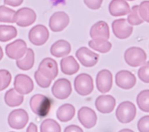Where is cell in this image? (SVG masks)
<instances>
[{
	"label": "cell",
	"instance_id": "cell-12",
	"mask_svg": "<svg viewBox=\"0 0 149 132\" xmlns=\"http://www.w3.org/2000/svg\"><path fill=\"white\" fill-rule=\"evenodd\" d=\"M112 28L114 35L119 39L128 38L132 34L133 29L125 19L115 20L112 23Z\"/></svg>",
	"mask_w": 149,
	"mask_h": 132
},
{
	"label": "cell",
	"instance_id": "cell-39",
	"mask_svg": "<svg viewBox=\"0 0 149 132\" xmlns=\"http://www.w3.org/2000/svg\"><path fill=\"white\" fill-rule=\"evenodd\" d=\"M65 132H72V131H75V132H82L83 130L79 127L78 126L76 125H70L69 126H67L65 130H64Z\"/></svg>",
	"mask_w": 149,
	"mask_h": 132
},
{
	"label": "cell",
	"instance_id": "cell-18",
	"mask_svg": "<svg viewBox=\"0 0 149 132\" xmlns=\"http://www.w3.org/2000/svg\"><path fill=\"white\" fill-rule=\"evenodd\" d=\"M135 76L128 70H120L115 75V83L116 85L123 89L132 88L136 84Z\"/></svg>",
	"mask_w": 149,
	"mask_h": 132
},
{
	"label": "cell",
	"instance_id": "cell-3",
	"mask_svg": "<svg viewBox=\"0 0 149 132\" xmlns=\"http://www.w3.org/2000/svg\"><path fill=\"white\" fill-rule=\"evenodd\" d=\"M136 108L134 104L130 101L121 102L116 110V116L118 120L122 123L132 122L135 117Z\"/></svg>",
	"mask_w": 149,
	"mask_h": 132
},
{
	"label": "cell",
	"instance_id": "cell-17",
	"mask_svg": "<svg viewBox=\"0 0 149 132\" xmlns=\"http://www.w3.org/2000/svg\"><path fill=\"white\" fill-rule=\"evenodd\" d=\"M112 85V74L107 69L100 71L96 77V87L98 90L105 93L111 90Z\"/></svg>",
	"mask_w": 149,
	"mask_h": 132
},
{
	"label": "cell",
	"instance_id": "cell-31",
	"mask_svg": "<svg viewBox=\"0 0 149 132\" xmlns=\"http://www.w3.org/2000/svg\"><path fill=\"white\" fill-rule=\"evenodd\" d=\"M129 13V14L127 16V22L130 24L136 26L143 23V20L141 18L139 13L138 5L133 6Z\"/></svg>",
	"mask_w": 149,
	"mask_h": 132
},
{
	"label": "cell",
	"instance_id": "cell-4",
	"mask_svg": "<svg viewBox=\"0 0 149 132\" xmlns=\"http://www.w3.org/2000/svg\"><path fill=\"white\" fill-rule=\"evenodd\" d=\"M74 87L79 95L82 96L89 95L94 88L92 77L86 73L77 75L74 81Z\"/></svg>",
	"mask_w": 149,
	"mask_h": 132
},
{
	"label": "cell",
	"instance_id": "cell-27",
	"mask_svg": "<svg viewBox=\"0 0 149 132\" xmlns=\"http://www.w3.org/2000/svg\"><path fill=\"white\" fill-rule=\"evenodd\" d=\"M136 102L140 109L149 112V90L141 91L137 96Z\"/></svg>",
	"mask_w": 149,
	"mask_h": 132
},
{
	"label": "cell",
	"instance_id": "cell-38",
	"mask_svg": "<svg viewBox=\"0 0 149 132\" xmlns=\"http://www.w3.org/2000/svg\"><path fill=\"white\" fill-rule=\"evenodd\" d=\"M4 3L13 7L20 6L23 2V0H4Z\"/></svg>",
	"mask_w": 149,
	"mask_h": 132
},
{
	"label": "cell",
	"instance_id": "cell-32",
	"mask_svg": "<svg viewBox=\"0 0 149 132\" xmlns=\"http://www.w3.org/2000/svg\"><path fill=\"white\" fill-rule=\"evenodd\" d=\"M12 76L10 72L5 69L0 70V91L7 88L11 81Z\"/></svg>",
	"mask_w": 149,
	"mask_h": 132
},
{
	"label": "cell",
	"instance_id": "cell-22",
	"mask_svg": "<svg viewBox=\"0 0 149 132\" xmlns=\"http://www.w3.org/2000/svg\"><path fill=\"white\" fill-rule=\"evenodd\" d=\"M62 72L65 74L72 75L79 69V65L72 56H68L61 59L60 62Z\"/></svg>",
	"mask_w": 149,
	"mask_h": 132
},
{
	"label": "cell",
	"instance_id": "cell-11",
	"mask_svg": "<svg viewBox=\"0 0 149 132\" xmlns=\"http://www.w3.org/2000/svg\"><path fill=\"white\" fill-rule=\"evenodd\" d=\"M38 70L43 76L52 80L58 73L57 63L51 58H45L40 62Z\"/></svg>",
	"mask_w": 149,
	"mask_h": 132
},
{
	"label": "cell",
	"instance_id": "cell-5",
	"mask_svg": "<svg viewBox=\"0 0 149 132\" xmlns=\"http://www.w3.org/2000/svg\"><path fill=\"white\" fill-rule=\"evenodd\" d=\"M29 121L27 112L23 109H17L12 110L9 115L8 122L9 126L14 129H23Z\"/></svg>",
	"mask_w": 149,
	"mask_h": 132
},
{
	"label": "cell",
	"instance_id": "cell-13",
	"mask_svg": "<svg viewBox=\"0 0 149 132\" xmlns=\"http://www.w3.org/2000/svg\"><path fill=\"white\" fill-rule=\"evenodd\" d=\"M13 85L15 90L22 95L31 92L34 88L32 79L27 75L23 74H19L15 76Z\"/></svg>",
	"mask_w": 149,
	"mask_h": 132
},
{
	"label": "cell",
	"instance_id": "cell-21",
	"mask_svg": "<svg viewBox=\"0 0 149 132\" xmlns=\"http://www.w3.org/2000/svg\"><path fill=\"white\" fill-rule=\"evenodd\" d=\"M71 51L70 44L64 40H59L54 42L51 47L50 52L56 58H61L68 55Z\"/></svg>",
	"mask_w": 149,
	"mask_h": 132
},
{
	"label": "cell",
	"instance_id": "cell-30",
	"mask_svg": "<svg viewBox=\"0 0 149 132\" xmlns=\"http://www.w3.org/2000/svg\"><path fill=\"white\" fill-rule=\"evenodd\" d=\"M15 11L5 6H0V22L14 23Z\"/></svg>",
	"mask_w": 149,
	"mask_h": 132
},
{
	"label": "cell",
	"instance_id": "cell-41",
	"mask_svg": "<svg viewBox=\"0 0 149 132\" xmlns=\"http://www.w3.org/2000/svg\"><path fill=\"white\" fill-rule=\"evenodd\" d=\"M3 51L2 48L0 47V60L2 59V58H3Z\"/></svg>",
	"mask_w": 149,
	"mask_h": 132
},
{
	"label": "cell",
	"instance_id": "cell-2",
	"mask_svg": "<svg viewBox=\"0 0 149 132\" xmlns=\"http://www.w3.org/2000/svg\"><path fill=\"white\" fill-rule=\"evenodd\" d=\"M124 59L129 66L137 67L146 62L147 55L141 48L133 47L126 50L124 54Z\"/></svg>",
	"mask_w": 149,
	"mask_h": 132
},
{
	"label": "cell",
	"instance_id": "cell-10",
	"mask_svg": "<svg viewBox=\"0 0 149 132\" xmlns=\"http://www.w3.org/2000/svg\"><path fill=\"white\" fill-rule=\"evenodd\" d=\"M76 56L83 66L87 67L94 66L99 59L98 53L91 51L85 47H81L77 50Z\"/></svg>",
	"mask_w": 149,
	"mask_h": 132
},
{
	"label": "cell",
	"instance_id": "cell-36",
	"mask_svg": "<svg viewBox=\"0 0 149 132\" xmlns=\"http://www.w3.org/2000/svg\"><path fill=\"white\" fill-rule=\"evenodd\" d=\"M137 129L140 132H149V115L140 119L137 123Z\"/></svg>",
	"mask_w": 149,
	"mask_h": 132
},
{
	"label": "cell",
	"instance_id": "cell-1",
	"mask_svg": "<svg viewBox=\"0 0 149 132\" xmlns=\"http://www.w3.org/2000/svg\"><path fill=\"white\" fill-rule=\"evenodd\" d=\"M52 100L42 94H36L30 100V106L32 111L40 117L46 116L49 112Z\"/></svg>",
	"mask_w": 149,
	"mask_h": 132
},
{
	"label": "cell",
	"instance_id": "cell-6",
	"mask_svg": "<svg viewBox=\"0 0 149 132\" xmlns=\"http://www.w3.org/2000/svg\"><path fill=\"white\" fill-rule=\"evenodd\" d=\"M49 38V31L47 28L42 24H37L31 28L29 33V39L34 45L44 44Z\"/></svg>",
	"mask_w": 149,
	"mask_h": 132
},
{
	"label": "cell",
	"instance_id": "cell-9",
	"mask_svg": "<svg viewBox=\"0 0 149 132\" xmlns=\"http://www.w3.org/2000/svg\"><path fill=\"white\" fill-rule=\"evenodd\" d=\"M26 51V43L22 39H17L8 44L5 48L6 55L12 59H20L24 55Z\"/></svg>",
	"mask_w": 149,
	"mask_h": 132
},
{
	"label": "cell",
	"instance_id": "cell-16",
	"mask_svg": "<svg viewBox=\"0 0 149 132\" xmlns=\"http://www.w3.org/2000/svg\"><path fill=\"white\" fill-rule=\"evenodd\" d=\"M77 117L80 123L86 129L92 128L96 124L97 119L96 113L88 107H81L78 111Z\"/></svg>",
	"mask_w": 149,
	"mask_h": 132
},
{
	"label": "cell",
	"instance_id": "cell-20",
	"mask_svg": "<svg viewBox=\"0 0 149 132\" xmlns=\"http://www.w3.org/2000/svg\"><path fill=\"white\" fill-rule=\"evenodd\" d=\"M109 13L113 16H120L128 14L130 6L125 0H112L108 7Z\"/></svg>",
	"mask_w": 149,
	"mask_h": 132
},
{
	"label": "cell",
	"instance_id": "cell-19",
	"mask_svg": "<svg viewBox=\"0 0 149 132\" xmlns=\"http://www.w3.org/2000/svg\"><path fill=\"white\" fill-rule=\"evenodd\" d=\"M116 104L114 97L110 95H100L95 101L96 109L102 113H109L113 111Z\"/></svg>",
	"mask_w": 149,
	"mask_h": 132
},
{
	"label": "cell",
	"instance_id": "cell-25",
	"mask_svg": "<svg viewBox=\"0 0 149 132\" xmlns=\"http://www.w3.org/2000/svg\"><path fill=\"white\" fill-rule=\"evenodd\" d=\"M17 66L21 70H28L31 69L34 63V53L31 48L27 49L26 53L22 59H17Z\"/></svg>",
	"mask_w": 149,
	"mask_h": 132
},
{
	"label": "cell",
	"instance_id": "cell-37",
	"mask_svg": "<svg viewBox=\"0 0 149 132\" xmlns=\"http://www.w3.org/2000/svg\"><path fill=\"white\" fill-rule=\"evenodd\" d=\"M86 5L91 9H98L101 7L102 0H84Z\"/></svg>",
	"mask_w": 149,
	"mask_h": 132
},
{
	"label": "cell",
	"instance_id": "cell-24",
	"mask_svg": "<svg viewBox=\"0 0 149 132\" xmlns=\"http://www.w3.org/2000/svg\"><path fill=\"white\" fill-rule=\"evenodd\" d=\"M4 100L6 104L10 107L17 106L21 105L24 100V97L20 94L14 88H10L8 90L4 97Z\"/></svg>",
	"mask_w": 149,
	"mask_h": 132
},
{
	"label": "cell",
	"instance_id": "cell-23",
	"mask_svg": "<svg viewBox=\"0 0 149 132\" xmlns=\"http://www.w3.org/2000/svg\"><path fill=\"white\" fill-rule=\"evenodd\" d=\"M75 114V108L70 104L61 105L56 111V117L61 122H66L70 120Z\"/></svg>",
	"mask_w": 149,
	"mask_h": 132
},
{
	"label": "cell",
	"instance_id": "cell-26",
	"mask_svg": "<svg viewBox=\"0 0 149 132\" xmlns=\"http://www.w3.org/2000/svg\"><path fill=\"white\" fill-rule=\"evenodd\" d=\"M17 30L13 26L0 25V41L6 42L17 35Z\"/></svg>",
	"mask_w": 149,
	"mask_h": 132
},
{
	"label": "cell",
	"instance_id": "cell-29",
	"mask_svg": "<svg viewBox=\"0 0 149 132\" xmlns=\"http://www.w3.org/2000/svg\"><path fill=\"white\" fill-rule=\"evenodd\" d=\"M61 131L60 125L53 119H45L40 126V131L41 132H60Z\"/></svg>",
	"mask_w": 149,
	"mask_h": 132
},
{
	"label": "cell",
	"instance_id": "cell-34",
	"mask_svg": "<svg viewBox=\"0 0 149 132\" xmlns=\"http://www.w3.org/2000/svg\"><path fill=\"white\" fill-rule=\"evenodd\" d=\"M138 77L144 83H149V61L144 63L138 70Z\"/></svg>",
	"mask_w": 149,
	"mask_h": 132
},
{
	"label": "cell",
	"instance_id": "cell-33",
	"mask_svg": "<svg viewBox=\"0 0 149 132\" xmlns=\"http://www.w3.org/2000/svg\"><path fill=\"white\" fill-rule=\"evenodd\" d=\"M139 13L143 20L149 23V1H144L140 3Z\"/></svg>",
	"mask_w": 149,
	"mask_h": 132
},
{
	"label": "cell",
	"instance_id": "cell-8",
	"mask_svg": "<svg viewBox=\"0 0 149 132\" xmlns=\"http://www.w3.org/2000/svg\"><path fill=\"white\" fill-rule=\"evenodd\" d=\"M72 91V88L70 82L65 78L58 79L52 87L53 95L59 99L67 98L70 95Z\"/></svg>",
	"mask_w": 149,
	"mask_h": 132
},
{
	"label": "cell",
	"instance_id": "cell-7",
	"mask_svg": "<svg viewBox=\"0 0 149 132\" xmlns=\"http://www.w3.org/2000/svg\"><path fill=\"white\" fill-rule=\"evenodd\" d=\"M15 22L20 27H27L31 25L36 19L35 12L29 8H22L15 14Z\"/></svg>",
	"mask_w": 149,
	"mask_h": 132
},
{
	"label": "cell",
	"instance_id": "cell-40",
	"mask_svg": "<svg viewBox=\"0 0 149 132\" xmlns=\"http://www.w3.org/2000/svg\"><path fill=\"white\" fill-rule=\"evenodd\" d=\"M37 126L33 123H30L29 126L27 129V132H37Z\"/></svg>",
	"mask_w": 149,
	"mask_h": 132
},
{
	"label": "cell",
	"instance_id": "cell-35",
	"mask_svg": "<svg viewBox=\"0 0 149 132\" xmlns=\"http://www.w3.org/2000/svg\"><path fill=\"white\" fill-rule=\"evenodd\" d=\"M34 78L37 84L42 88H48L51 85L52 80L43 76L37 70L34 73Z\"/></svg>",
	"mask_w": 149,
	"mask_h": 132
},
{
	"label": "cell",
	"instance_id": "cell-15",
	"mask_svg": "<svg viewBox=\"0 0 149 132\" xmlns=\"http://www.w3.org/2000/svg\"><path fill=\"white\" fill-rule=\"evenodd\" d=\"M90 35L94 41H107L109 38V28L108 24L104 21L95 23L91 27Z\"/></svg>",
	"mask_w": 149,
	"mask_h": 132
},
{
	"label": "cell",
	"instance_id": "cell-42",
	"mask_svg": "<svg viewBox=\"0 0 149 132\" xmlns=\"http://www.w3.org/2000/svg\"><path fill=\"white\" fill-rule=\"evenodd\" d=\"M127 1H134V0H127Z\"/></svg>",
	"mask_w": 149,
	"mask_h": 132
},
{
	"label": "cell",
	"instance_id": "cell-28",
	"mask_svg": "<svg viewBox=\"0 0 149 132\" xmlns=\"http://www.w3.org/2000/svg\"><path fill=\"white\" fill-rule=\"evenodd\" d=\"M88 45L92 49L101 53H106L109 51L112 47V44L108 41H94L90 40Z\"/></svg>",
	"mask_w": 149,
	"mask_h": 132
},
{
	"label": "cell",
	"instance_id": "cell-14",
	"mask_svg": "<svg viewBox=\"0 0 149 132\" xmlns=\"http://www.w3.org/2000/svg\"><path fill=\"white\" fill-rule=\"evenodd\" d=\"M69 23V16L64 12H55L50 17L49 26L54 32L62 31Z\"/></svg>",
	"mask_w": 149,
	"mask_h": 132
}]
</instances>
